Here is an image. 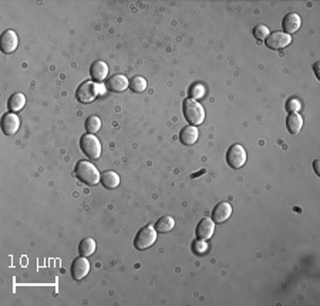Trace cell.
<instances>
[{"instance_id": "cell-1", "label": "cell", "mask_w": 320, "mask_h": 306, "mask_svg": "<svg viewBox=\"0 0 320 306\" xmlns=\"http://www.w3.org/2000/svg\"><path fill=\"white\" fill-rule=\"evenodd\" d=\"M182 111L185 119H187V121L190 123L191 126H195L197 127L199 124H202L204 120H205V110H204V107L199 104L197 100H194V98L184 100Z\"/></svg>"}, {"instance_id": "cell-2", "label": "cell", "mask_w": 320, "mask_h": 306, "mask_svg": "<svg viewBox=\"0 0 320 306\" xmlns=\"http://www.w3.org/2000/svg\"><path fill=\"white\" fill-rule=\"evenodd\" d=\"M74 174H76V177L80 179L81 182L90 185V187L99 184L100 177H101V174L99 172V170H97L92 163H88V161H78L76 165V168H74Z\"/></svg>"}, {"instance_id": "cell-3", "label": "cell", "mask_w": 320, "mask_h": 306, "mask_svg": "<svg viewBox=\"0 0 320 306\" xmlns=\"http://www.w3.org/2000/svg\"><path fill=\"white\" fill-rule=\"evenodd\" d=\"M155 241H157V231L151 225H148L138 231L135 241H134V247L138 251H144V249L153 247Z\"/></svg>"}, {"instance_id": "cell-4", "label": "cell", "mask_w": 320, "mask_h": 306, "mask_svg": "<svg viewBox=\"0 0 320 306\" xmlns=\"http://www.w3.org/2000/svg\"><path fill=\"white\" fill-rule=\"evenodd\" d=\"M80 147L90 160H99L101 156V142L94 134H84L80 140Z\"/></svg>"}, {"instance_id": "cell-5", "label": "cell", "mask_w": 320, "mask_h": 306, "mask_svg": "<svg viewBox=\"0 0 320 306\" xmlns=\"http://www.w3.org/2000/svg\"><path fill=\"white\" fill-rule=\"evenodd\" d=\"M226 163L234 170H239L244 167L246 163V151L241 144H234L229 147L228 152H226Z\"/></svg>"}, {"instance_id": "cell-6", "label": "cell", "mask_w": 320, "mask_h": 306, "mask_svg": "<svg viewBox=\"0 0 320 306\" xmlns=\"http://www.w3.org/2000/svg\"><path fill=\"white\" fill-rule=\"evenodd\" d=\"M100 87L93 82H85L83 83L78 89H77L76 97L80 103H84V104H88L96 100V97L99 96Z\"/></svg>"}, {"instance_id": "cell-7", "label": "cell", "mask_w": 320, "mask_h": 306, "mask_svg": "<svg viewBox=\"0 0 320 306\" xmlns=\"http://www.w3.org/2000/svg\"><path fill=\"white\" fill-rule=\"evenodd\" d=\"M290 42H292V37L285 31H273V33H269V36L265 40V45L272 50H282L286 46L290 45Z\"/></svg>"}, {"instance_id": "cell-8", "label": "cell", "mask_w": 320, "mask_h": 306, "mask_svg": "<svg viewBox=\"0 0 320 306\" xmlns=\"http://www.w3.org/2000/svg\"><path fill=\"white\" fill-rule=\"evenodd\" d=\"M90 272V262L87 261L85 256H78L71 263V277L74 281H81L88 275Z\"/></svg>"}, {"instance_id": "cell-9", "label": "cell", "mask_w": 320, "mask_h": 306, "mask_svg": "<svg viewBox=\"0 0 320 306\" xmlns=\"http://www.w3.org/2000/svg\"><path fill=\"white\" fill-rule=\"evenodd\" d=\"M20 127V120L15 112H8L2 117V131L6 135H13Z\"/></svg>"}, {"instance_id": "cell-10", "label": "cell", "mask_w": 320, "mask_h": 306, "mask_svg": "<svg viewBox=\"0 0 320 306\" xmlns=\"http://www.w3.org/2000/svg\"><path fill=\"white\" fill-rule=\"evenodd\" d=\"M232 215V207L229 202H219L212 211V221L215 224H223Z\"/></svg>"}, {"instance_id": "cell-11", "label": "cell", "mask_w": 320, "mask_h": 306, "mask_svg": "<svg viewBox=\"0 0 320 306\" xmlns=\"http://www.w3.org/2000/svg\"><path fill=\"white\" fill-rule=\"evenodd\" d=\"M19 46V39H17V34L13 30H6L3 31L2 34V52L6 53H13L17 49Z\"/></svg>"}, {"instance_id": "cell-12", "label": "cell", "mask_w": 320, "mask_h": 306, "mask_svg": "<svg viewBox=\"0 0 320 306\" xmlns=\"http://www.w3.org/2000/svg\"><path fill=\"white\" fill-rule=\"evenodd\" d=\"M130 86V82L127 80V77L124 74H114L111 75L107 82V89L114 93H122L125 91L127 87Z\"/></svg>"}, {"instance_id": "cell-13", "label": "cell", "mask_w": 320, "mask_h": 306, "mask_svg": "<svg viewBox=\"0 0 320 306\" xmlns=\"http://www.w3.org/2000/svg\"><path fill=\"white\" fill-rule=\"evenodd\" d=\"M213 231H215V222L209 218H204L199 221L198 226H197V237L198 239L206 241V239L212 238Z\"/></svg>"}, {"instance_id": "cell-14", "label": "cell", "mask_w": 320, "mask_h": 306, "mask_svg": "<svg viewBox=\"0 0 320 306\" xmlns=\"http://www.w3.org/2000/svg\"><path fill=\"white\" fill-rule=\"evenodd\" d=\"M90 75H92V79L94 82H104L107 79V75H108V66H107V63L101 61V60L93 63L92 67H90Z\"/></svg>"}, {"instance_id": "cell-15", "label": "cell", "mask_w": 320, "mask_h": 306, "mask_svg": "<svg viewBox=\"0 0 320 306\" xmlns=\"http://www.w3.org/2000/svg\"><path fill=\"white\" fill-rule=\"evenodd\" d=\"M300 24H302V20H300V16L297 13H289V15L285 16L282 23V27L285 30L286 34H292L295 33L297 30L300 29Z\"/></svg>"}, {"instance_id": "cell-16", "label": "cell", "mask_w": 320, "mask_h": 306, "mask_svg": "<svg viewBox=\"0 0 320 306\" xmlns=\"http://www.w3.org/2000/svg\"><path fill=\"white\" fill-rule=\"evenodd\" d=\"M198 137L199 131L195 126L184 127L182 130H181V133H179V140H181V142L185 144V145H192V144H195L197 140H198Z\"/></svg>"}, {"instance_id": "cell-17", "label": "cell", "mask_w": 320, "mask_h": 306, "mask_svg": "<svg viewBox=\"0 0 320 306\" xmlns=\"http://www.w3.org/2000/svg\"><path fill=\"white\" fill-rule=\"evenodd\" d=\"M100 182L107 189H114L120 185V175L115 171H106L101 174Z\"/></svg>"}, {"instance_id": "cell-18", "label": "cell", "mask_w": 320, "mask_h": 306, "mask_svg": "<svg viewBox=\"0 0 320 306\" xmlns=\"http://www.w3.org/2000/svg\"><path fill=\"white\" fill-rule=\"evenodd\" d=\"M286 127L290 134H297L303 127V119L297 112H290L286 119Z\"/></svg>"}, {"instance_id": "cell-19", "label": "cell", "mask_w": 320, "mask_h": 306, "mask_svg": "<svg viewBox=\"0 0 320 306\" xmlns=\"http://www.w3.org/2000/svg\"><path fill=\"white\" fill-rule=\"evenodd\" d=\"M24 104H26V97H24V94H22V93H16V94H13L12 97L9 98V101H8L9 111L10 112L20 111V110L24 107Z\"/></svg>"}, {"instance_id": "cell-20", "label": "cell", "mask_w": 320, "mask_h": 306, "mask_svg": "<svg viewBox=\"0 0 320 306\" xmlns=\"http://www.w3.org/2000/svg\"><path fill=\"white\" fill-rule=\"evenodd\" d=\"M174 226H175V219L169 217V215H165L155 222V231L161 232V234H167V232L172 231Z\"/></svg>"}, {"instance_id": "cell-21", "label": "cell", "mask_w": 320, "mask_h": 306, "mask_svg": "<svg viewBox=\"0 0 320 306\" xmlns=\"http://www.w3.org/2000/svg\"><path fill=\"white\" fill-rule=\"evenodd\" d=\"M96 251V241L93 238H84L78 245V252L81 256H90Z\"/></svg>"}, {"instance_id": "cell-22", "label": "cell", "mask_w": 320, "mask_h": 306, "mask_svg": "<svg viewBox=\"0 0 320 306\" xmlns=\"http://www.w3.org/2000/svg\"><path fill=\"white\" fill-rule=\"evenodd\" d=\"M100 128H101V120L97 116H90L85 120V130L88 134H96Z\"/></svg>"}, {"instance_id": "cell-23", "label": "cell", "mask_w": 320, "mask_h": 306, "mask_svg": "<svg viewBox=\"0 0 320 306\" xmlns=\"http://www.w3.org/2000/svg\"><path fill=\"white\" fill-rule=\"evenodd\" d=\"M134 93H143L145 89H147V82H145L144 77H140V75H135L130 80V86H128Z\"/></svg>"}, {"instance_id": "cell-24", "label": "cell", "mask_w": 320, "mask_h": 306, "mask_svg": "<svg viewBox=\"0 0 320 306\" xmlns=\"http://www.w3.org/2000/svg\"><path fill=\"white\" fill-rule=\"evenodd\" d=\"M253 36H255L256 40H266V37L269 36V29L265 24H258L253 29Z\"/></svg>"}, {"instance_id": "cell-25", "label": "cell", "mask_w": 320, "mask_h": 306, "mask_svg": "<svg viewBox=\"0 0 320 306\" xmlns=\"http://www.w3.org/2000/svg\"><path fill=\"white\" fill-rule=\"evenodd\" d=\"M190 96L194 98V100L202 98L205 96V87H204L202 84H195V86H192L190 90Z\"/></svg>"}, {"instance_id": "cell-26", "label": "cell", "mask_w": 320, "mask_h": 306, "mask_svg": "<svg viewBox=\"0 0 320 306\" xmlns=\"http://www.w3.org/2000/svg\"><path fill=\"white\" fill-rule=\"evenodd\" d=\"M286 110L290 112H297L300 110V101L297 98H290L286 103Z\"/></svg>"}, {"instance_id": "cell-27", "label": "cell", "mask_w": 320, "mask_h": 306, "mask_svg": "<svg viewBox=\"0 0 320 306\" xmlns=\"http://www.w3.org/2000/svg\"><path fill=\"white\" fill-rule=\"evenodd\" d=\"M205 249H206V244L205 242H202V239H199V241H197V242L194 244V251H195L197 254H202Z\"/></svg>"}, {"instance_id": "cell-28", "label": "cell", "mask_w": 320, "mask_h": 306, "mask_svg": "<svg viewBox=\"0 0 320 306\" xmlns=\"http://www.w3.org/2000/svg\"><path fill=\"white\" fill-rule=\"evenodd\" d=\"M313 165H314V171H316V174L319 175L320 172H319V160H316L314 163H313Z\"/></svg>"}, {"instance_id": "cell-29", "label": "cell", "mask_w": 320, "mask_h": 306, "mask_svg": "<svg viewBox=\"0 0 320 306\" xmlns=\"http://www.w3.org/2000/svg\"><path fill=\"white\" fill-rule=\"evenodd\" d=\"M314 74H316V77H317V79H319L320 77V74H319V63H316V64H314Z\"/></svg>"}]
</instances>
